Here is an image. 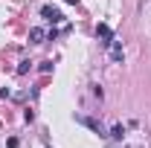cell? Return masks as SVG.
Listing matches in <instances>:
<instances>
[{
  "instance_id": "cell-1",
  "label": "cell",
  "mask_w": 151,
  "mask_h": 148,
  "mask_svg": "<svg viewBox=\"0 0 151 148\" xmlns=\"http://www.w3.org/2000/svg\"><path fill=\"white\" fill-rule=\"evenodd\" d=\"M96 38H102V44L111 47L113 44V29L108 26V23H99V26H96Z\"/></svg>"
},
{
  "instance_id": "cell-2",
  "label": "cell",
  "mask_w": 151,
  "mask_h": 148,
  "mask_svg": "<svg viewBox=\"0 0 151 148\" xmlns=\"http://www.w3.org/2000/svg\"><path fill=\"white\" fill-rule=\"evenodd\" d=\"M41 15L50 20V23H58V20H64V15H61L58 9H52V6H44V9H41Z\"/></svg>"
},
{
  "instance_id": "cell-3",
  "label": "cell",
  "mask_w": 151,
  "mask_h": 148,
  "mask_svg": "<svg viewBox=\"0 0 151 148\" xmlns=\"http://www.w3.org/2000/svg\"><path fill=\"white\" fill-rule=\"evenodd\" d=\"M76 119H78V122H81V125H87V128H90V131H96V134H99V137H102V134H105V131H102V125H99V122H96V119H90V116H76Z\"/></svg>"
},
{
  "instance_id": "cell-4",
  "label": "cell",
  "mask_w": 151,
  "mask_h": 148,
  "mask_svg": "<svg viewBox=\"0 0 151 148\" xmlns=\"http://www.w3.org/2000/svg\"><path fill=\"white\" fill-rule=\"evenodd\" d=\"M111 58H113V61H122V58H125L122 44H119V41H113V44H111Z\"/></svg>"
},
{
  "instance_id": "cell-5",
  "label": "cell",
  "mask_w": 151,
  "mask_h": 148,
  "mask_svg": "<svg viewBox=\"0 0 151 148\" xmlns=\"http://www.w3.org/2000/svg\"><path fill=\"white\" fill-rule=\"evenodd\" d=\"M29 38H32V44H41V41H44V29H41V26L29 29Z\"/></svg>"
},
{
  "instance_id": "cell-6",
  "label": "cell",
  "mask_w": 151,
  "mask_h": 148,
  "mask_svg": "<svg viewBox=\"0 0 151 148\" xmlns=\"http://www.w3.org/2000/svg\"><path fill=\"white\" fill-rule=\"evenodd\" d=\"M111 137H113V139H122V137H125V128H122V125H113V128H111Z\"/></svg>"
}]
</instances>
